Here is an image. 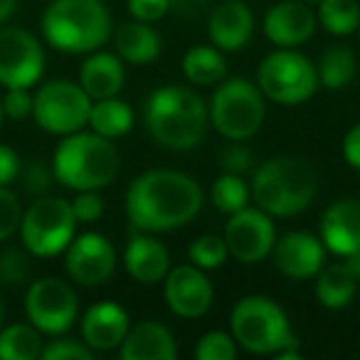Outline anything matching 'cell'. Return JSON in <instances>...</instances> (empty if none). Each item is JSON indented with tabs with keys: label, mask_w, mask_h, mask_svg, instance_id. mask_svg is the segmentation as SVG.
I'll return each instance as SVG.
<instances>
[{
	"label": "cell",
	"mask_w": 360,
	"mask_h": 360,
	"mask_svg": "<svg viewBox=\"0 0 360 360\" xmlns=\"http://www.w3.org/2000/svg\"><path fill=\"white\" fill-rule=\"evenodd\" d=\"M210 40L217 50L222 52H237L247 47L255 32V15L242 0H227L217 6L210 15Z\"/></svg>",
	"instance_id": "ffe728a7"
},
{
	"label": "cell",
	"mask_w": 360,
	"mask_h": 360,
	"mask_svg": "<svg viewBox=\"0 0 360 360\" xmlns=\"http://www.w3.org/2000/svg\"><path fill=\"white\" fill-rule=\"evenodd\" d=\"M45 72V50L40 40L20 27H0V84L27 86L37 84Z\"/></svg>",
	"instance_id": "7c38bea8"
},
{
	"label": "cell",
	"mask_w": 360,
	"mask_h": 360,
	"mask_svg": "<svg viewBox=\"0 0 360 360\" xmlns=\"http://www.w3.org/2000/svg\"><path fill=\"white\" fill-rule=\"evenodd\" d=\"M217 165H220L225 173L245 175L247 170H252L255 158H252V150L247 148L242 141H232L227 148L220 150V155H217Z\"/></svg>",
	"instance_id": "74e56055"
},
{
	"label": "cell",
	"mask_w": 360,
	"mask_h": 360,
	"mask_svg": "<svg viewBox=\"0 0 360 360\" xmlns=\"http://www.w3.org/2000/svg\"><path fill=\"white\" fill-rule=\"evenodd\" d=\"M22 222V205L20 198L8 186H0V242L11 240Z\"/></svg>",
	"instance_id": "d590c367"
},
{
	"label": "cell",
	"mask_w": 360,
	"mask_h": 360,
	"mask_svg": "<svg viewBox=\"0 0 360 360\" xmlns=\"http://www.w3.org/2000/svg\"><path fill=\"white\" fill-rule=\"evenodd\" d=\"M3 116H6V111H3V99H0V124H3Z\"/></svg>",
	"instance_id": "7dc6e473"
},
{
	"label": "cell",
	"mask_w": 360,
	"mask_h": 360,
	"mask_svg": "<svg viewBox=\"0 0 360 360\" xmlns=\"http://www.w3.org/2000/svg\"><path fill=\"white\" fill-rule=\"evenodd\" d=\"M3 321H6V306H3V296H0V328H3Z\"/></svg>",
	"instance_id": "bcb514c9"
},
{
	"label": "cell",
	"mask_w": 360,
	"mask_h": 360,
	"mask_svg": "<svg viewBox=\"0 0 360 360\" xmlns=\"http://www.w3.org/2000/svg\"><path fill=\"white\" fill-rule=\"evenodd\" d=\"M232 338L240 348L255 355H276V358H301L284 309L269 296L252 294L237 301L230 316Z\"/></svg>",
	"instance_id": "277c9868"
},
{
	"label": "cell",
	"mask_w": 360,
	"mask_h": 360,
	"mask_svg": "<svg viewBox=\"0 0 360 360\" xmlns=\"http://www.w3.org/2000/svg\"><path fill=\"white\" fill-rule=\"evenodd\" d=\"M178 355L173 333L163 323L143 321L126 333L121 343V358L124 360H173Z\"/></svg>",
	"instance_id": "603a6c76"
},
{
	"label": "cell",
	"mask_w": 360,
	"mask_h": 360,
	"mask_svg": "<svg viewBox=\"0 0 360 360\" xmlns=\"http://www.w3.org/2000/svg\"><path fill=\"white\" fill-rule=\"evenodd\" d=\"M129 11L134 20L155 22L170 11V0H129Z\"/></svg>",
	"instance_id": "60d3db41"
},
{
	"label": "cell",
	"mask_w": 360,
	"mask_h": 360,
	"mask_svg": "<svg viewBox=\"0 0 360 360\" xmlns=\"http://www.w3.org/2000/svg\"><path fill=\"white\" fill-rule=\"evenodd\" d=\"M316 30V15L304 0H284L264 18V32L276 47H299Z\"/></svg>",
	"instance_id": "ac0fdd59"
},
{
	"label": "cell",
	"mask_w": 360,
	"mask_h": 360,
	"mask_svg": "<svg viewBox=\"0 0 360 360\" xmlns=\"http://www.w3.org/2000/svg\"><path fill=\"white\" fill-rule=\"evenodd\" d=\"M304 3H319V0H304Z\"/></svg>",
	"instance_id": "c3c4849f"
},
{
	"label": "cell",
	"mask_w": 360,
	"mask_h": 360,
	"mask_svg": "<svg viewBox=\"0 0 360 360\" xmlns=\"http://www.w3.org/2000/svg\"><path fill=\"white\" fill-rule=\"evenodd\" d=\"M235 355H237L235 338H232V333H222V330H210L195 345L198 360H232Z\"/></svg>",
	"instance_id": "e575fe53"
},
{
	"label": "cell",
	"mask_w": 360,
	"mask_h": 360,
	"mask_svg": "<svg viewBox=\"0 0 360 360\" xmlns=\"http://www.w3.org/2000/svg\"><path fill=\"white\" fill-rule=\"evenodd\" d=\"M340 259L343 262L323 266L316 274V279H319L316 281V299L330 311L345 309L353 301L360 284V252L350 257H340Z\"/></svg>",
	"instance_id": "44dd1931"
},
{
	"label": "cell",
	"mask_w": 360,
	"mask_h": 360,
	"mask_svg": "<svg viewBox=\"0 0 360 360\" xmlns=\"http://www.w3.org/2000/svg\"><path fill=\"white\" fill-rule=\"evenodd\" d=\"M343 155L348 160L350 168L360 170V124H355L353 129L345 134L343 139Z\"/></svg>",
	"instance_id": "7bdbcfd3"
},
{
	"label": "cell",
	"mask_w": 360,
	"mask_h": 360,
	"mask_svg": "<svg viewBox=\"0 0 360 360\" xmlns=\"http://www.w3.org/2000/svg\"><path fill=\"white\" fill-rule=\"evenodd\" d=\"M116 269V250L99 232H84L67 247V274L82 286H101Z\"/></svg>",
	"instance_id": "5bb4252c"
},
{
	"label": "cell",
	"mask_w": 360,
	"mask_h": 360,
	"mask_svg": "<svg viewBox=\"0 0 360 360\" xmlns=\"http://www.w3.org/2000/svg\"><path fill=\"white\" fill-rule=\"evenodd\" d=\"M207 6H210V0H170V11L178 13L180 18L200 15Z\"/></svg>",
	"instance_id": "ee69618b"
},
{
	"label": "cell",
	"mask_w": 360,
	"mask_h": 360,
	"mask_svg": "<svg viewBox=\"0 0 360 360\" xmlns=\"http://www.w3.org/2000/svg\"><path fill=\"white\" fill-rule=\"evenodd\" d=\"M210 124L227 141H247L264 124V94L250 79H227L207 106Z\"/></svg>",
	"instance_id": "52a82bcc"
},
{
	"label": "cell",
	"mask_w": 360,
	"mask_h": 360,
	"mask_svg": "<svg viewBox=\"0 0 360 360\" xmlns=\"http://www.w3.org/2000/svg\"><path fill=\"white\" fill-rule=\"evenodd\" d=\"M32 101L35 96L27 91V86H8L6 96H3V111L8 119L22 121L32 116Z\"/></svg>",
	"instance_id": "f35d334b"
},
{
	"label": "cell",
	"mask_w": 360,
	"mask_h": 360,
	"mask_svg": "<svg viewBox=\"0 0 360 360\" xmlns=\"http://www.w3.org/2000/svg\"><path fill=\"white\" fill-rule=\"evenodd\" d=\"M18 180H22L25 193L40 198V195H47V191L52 188V180H57V178H55L52 165H47L42 158H30V160H22Z\"/></svg>",
	"instance_id": "836d02e7"
},
{
	"label": "cell",
	"mask_w": 360,
	"mask_h": 360,
	"mask_svg": "<svg viewBox=\"0 0 360 360\" xmlns=\"http://www.w3.org/2000/svg\"><path fill=\"white\" fill-rule=\"evenodd\" d=\"M188 257H191L193 264L207 271V269H217V266L225 264V259L230 257V250H227L225 237L202 235V237H198V240L191 245V250H188Z\"/></svg>",
	"instance_id": "1f68e13d"
},
{
	"label": "cell",
	"mask_w": 360,
	"mask_h": 360,
	"mask_svg": "<svg viewBox=\"0 0 360 360\" xmlns=\"http://www.w3.org/2000/svg\"><path fill=\"white\" fill-rule=\"evenodd\" d=\"M15 8H18V0H0V25L11 20Z\"/></svg>",
	"instance_id": "f6af8a7d"
},
{
	"label": "cell",
	"mask_w": 360,
	"mask_h": 360,
	"mask_svg": "<svg viewBox=\"0 0 360 360\" xmlns=\"http://www.w3.org/2000/svg\"><path fill=\"white\" fill-rule=\"evenodd\" d=\"M274 264L289 279H314L326 262V247L321 237L309 232H289L274 242Z\"/></svg>",
	"instance_id": "2e32d148"
},
{
	"label": "cell",
	"mask_w": 360,
	"mask_h": 360,
	"mask_svg": "<svg viewBox=\"0 0 360 360\" xmlns=\"http://www.w3.org/2000/svg\"><path fill=\"white\" fill-rule=\"evenodd\" d=\"M202 210V191L180 170H146L126 193V212L141 232H170L195 220Z\"/></svg>",
	"instance_id": "6da1fadb"
},
{
	"label": "cell",
	"mask_w": 360,
	"mask_h": 360,
	"mask_svg": "<svg viewBox=\"0 0 360 360\" xmlns=\"http://www.w3.org/2000/svg\"><path fill=\"white\" fill-rule=\"evenodd\" d=\"M319 178L311 163L296 155H276L255 170L252 198L271 217H294L314 202Z\"/></svg>",
	"instance_id": "3957f363"
},
{
	"label": "cell",
	"mask_w": 360,
	"mask_h": 360,
	"mask_svg": "<svg viewBox=\"0 0 360 360\" xmlns=\"http://www.w3.org/2000/svg\"><path fill=\"white\" fill-rule=\"evenodd\" d=\"M163 50L160 35L150 27V22L143 20H131L124 22L116 32V52L121 60L131 62V65H148Z\"/></svg>",
	"instance_id": "d4e9b609"
},
{
	"label": "cell",
	"mask_w": 360,
	"mask_h": 360,
	"mask_svg": "<svg viewBox=\"0 0 360 360\" xmlns=\"http://www.w3.org/2000/svg\"><path fill=\"white\" fill-rule=\"evenodd\" d=\"M89 126L94 134L104 136V139H121L134 126V109L116 96L96 99L89 111Z\"/></svg>",
	"instance_id": "484cf974"
},
{
	"label": "cell",
	"mask_w": 360,
	"mask_h": 360,
	"mask_svg": "<svg viewBox=\"0 0 360 360\" xmlns=\"http://www.w3.org/2000/svg\"><path fill=\"white\" fill-rule=\"evenodd\" d=\"M124 79H126L124 65L111 52L94 50V55L79 70V84L91 96V101L116 96L121 91V86H124Z\"/></svg>",
	"instance_id": "cb8c5ba5"
},
{
	"label": "cell",
	"mask_w": 360,
	"mask_h": 360,
	"mask_svg": "<svg viewBox=\"0 0 360 360\" xmlns=\"http://www.w3.org/2000/svg\"><path fill=\"white\" fill-rule=\"evenodd\" d=\"M20 155L11 148V146L0 143V186H11L20 175Z\"/></svg>",
	"instance_id": "b9f144b4"
},
{
	"label": "cell",
	"mask_w": 360,
	"mask_h": 360,
	"mask_svg": "<svg viewBox=\"0 0 360 360\" xmlns=\"http://www.w3.org/2000/svg\"><path fill=\"white\" fill-rule=\"evenodd\" d=\"M25 314L40 333L60 335L72 328L79 314L77 294L67 281L45 276L27 286Z\"/></svg>",
	"instance_id": "8fae6325"
},
{
	"label": "cell",
	"mask_w": 360,
	"mask_h": 360,
	"mask_svg": "<svg viewBox=\"0 0 360 360\" xmlns=\"http://www.w3.org/2000/svg\"><path fill=\"white\" fill-rule=\"evenodd\" d=\"M183 72L193 84L210 86L225 79L227 75V62L222 57V50L210 45H198L186 52L183 57Z\"/></svg>",
	"instance_id": "4316f807"
},
{
	"label": "cell",
	"mask_w": 360,
	"mask_h": 360,
	"mask_svg": "<svg viewBox=\"0 0 360 360\" xmlns=\"http://www.w3.org/2000/svg\"><path fill=\"white\" fill-rule=\"evenodd\" d=\"M42 358L45 360H91L94 358V350H91L84 340L60 338V340H52L50 345L42 348Z\"/></svg>",
	"instance_id": "8d00e7d4"
},
{
	"label": "cell",
	"mask_w": 360,
	"mask_h": 360,
	"mask_svg": "<svg viewBox=\"0 0 360 360\" xmlns=\"http://www.w3.org/2000/svg\"><path fill=\"white\" fill-rule=\"evenodd\" d=\"M119 150L111 143V139H104L94 131L89 134L77 131V134L65 136L52 158L55 178L77 193L101 191L111 186L119 173Z\"/></svg>",
	"instance_id": "5b68a950"
},
{
	"label": "cell",
	"mask_w": 360,
	"mask_h": 360,
	"mask_svg": "<svg viewBox=\"0 0 360 360\" xmlns=\"http://www.w3.org/2000/svg\"><path fill=\"white\" fill-rule=\"evenodd\" d=\"M40 355L42 338L32 323H13L0 328V360H35Z\"/></svg>",
	"instance_id": "83f0119b"
},
{
	"label": "cell",
	"mask_w": 360,
	"mask_h": 360,
	"mask_svg": "<svg viewBox=\"0 0 360 360\" xmlns=\"http://www.w3.org/2000/svg\"><path fill=\"white\" fill-rule=\"evenodd\" d=\"M225 242L230 257L242 264H257L271 255L276 242L274 222L259 207H242L232 212L225 227Z\"/></svg>",
	"instance_id": "4fadbf2b"
},
{
	"label": "cell",
	"mask_w": 360,
	"mask_h": 360,
	"mask_svg": "<svg viewBox=\"0 0 360 360\" xmlns=\"http://www.w3.org/2000/svg\"><path fill=\"white\" fill-rule=\"evenodd\" d=\"M257 82L266 99L294 106L309 101L319 89V70L306 55L294 47H279L271 52L257 72Z\"/></svg>",
	"instance_id": "9c48e42d"
},
{
	"label": "cell",
	"mask_w": 360,
	"mask_h": 360,
	"mask_svg": "<svg viewBox=\"0 0 360 360\" xmlns=\"http://www.w3.org/2000/svg\"><path fill=\"white\" fill-rule=\"evenodd\" d=\"M319 20L330 35H353L360 25L358 0H319Z\"/></svg>",
	"instance_id": "f1b7e54d"
},
{
	"label": "cell",
	"mask_w": 360,
	"mask_h": 360,
	"mask_svg": "<svg viewBox=\"0 0 360 360\" xmlns=\"http://www.w3.org/2000/svg\"><path fill=\"white\" fill-rule=\"evenodd\" d=\"M42 35L60 52H94L109 40L111 15L101 0H52L42 15Z\"/></svg>",
	"instance_id": "8992f818"
},
{
	"label": "cell",
	"mask_w": 360,
	"mask_h": 360,
	"mask_svg": "<svg viewBox=\"0 0 360 360\" xmlns=\"http://www.w3.org/2000/svg\"><path fill=\"white\" fill-rule=\"evenodd\" d=\"M30 279V259L22 250L8 247L0 252V284L18 289Z\"/></svg>",
	"instance_id": "d6a6232c"
},
{
	"label": "cell",
	"mask_w": 360,
	"mask_h": 360,
	"mask_svg": "<svg viewBox=\"0 0 360 360\" xmlns=\"http://www.w3.org/2000/svg\"><path fill=\"white\" fill-rule=\"evenodd\" d=\"M91 96L70 79H55L45 84L32 101V116L47 134L70 136L89 126Z\"/></svg>",
	"instance_id": "30bf717a"
},
{
	"label": "cell",
	"mask_w": 360,
	"mask_h": 360,
	"mask_svg": "<svg viewBox=\"0 0 360 360\" xmlns=\"http://www.w3.org/2000/svg\"><path fill=\"white\" fill-rule=\"evenodd\" d=\"M321 242L335 257H350L360 252V200H338L321 217Z\"/></svg>",
	"instance_id": "e0dca14e"
},
{
	"label": "cell",
	"mask_w": 360,
	"mask_h": 360,
	"mask_svg": "<svg viewBox=\"0 0 360 360\" xmlns=\"http://www.w3.org/2000/svg\"><path fill=\"white\" fill-rule=\"evenodd\" d=\"M72 212L77 222H96L104 215V200L96 191H79V195L72 200Z\"/></svg>",
	"instance_id": "ab89813d"
},
{
	"label": "cell",
	"mask_w": 360,
	"mask_h": 360,
	"mask_svg": "<svg viewBox=\"0 0 360 360\" xmlns=\"http://www.w3.org/2000/svg\"><path fill=\"white\" fill-rule=\"evenodd\" d=\"M143 121L155 143L168 150H191L205 139L210 111L195 91L163 86L146 99Z\"/></svg>",
	"instance_id": "7a4b0ae2"
},
{
	"label": "cell",
	"mask_w": 360,
	"mask_h": 360,
	"mask_svg": "<svg viewBox=\"0 0 360 360\" xmlns=\"http://www.w3.org/2000/svg\"><path fill=\"white\" fill-rule=\"evenodd\" d=\"M126 271L134 276L139 284H158L170 271V255L163 242L150 235H136L124 252Z\"/></svg>",
	"instance_id": "7402d4cb"
},
{
	"label": "cell",
	"mask_w": 360,
	"mask_h": 360,
	"mask_svg": "<svg viewBox=\"0 0 360 360\" xmlns=\"http://www.w3.org/2000/svg\"><path fill=\"white\" fill-rule=\"evenodd\" d=\"M77 217L72 202L62 198L40 195L25 212L20 222L22 247L35 257H55L70 247L77 235Z\"/></svg>",
	"instance_id": "ba28073f"
},
{
	"label": "cell",
	"mask_w": 360,
	"mask_h": 360,
	"mask_svg": "<svg viewBox=\"0 0 360 360\" xmlns=\"http://www.w3.org/2000/svg\"><path fill=\"white\" fill-rule=\"evenodd\" d=\"M165 301L180 319H200L210 311L215 291L205 269L195 264H180L165 274Z\"/></svg>",
	"instance_id": "9a60e30c"
},
{
	"label": "cell",
	"mask_w": 360,
	"mask_h": 360,
	"mask_svg": "<svg viewBox=\"0 0 360 360\" xmlns=\"http://www.w3.org/2000/svg\"><path fill=\"white\" fill-rule=\"evenodd\" d=\"M252 198V188L245 183L242 175H232V173H222L220 178L212 183V202L220 212H232L247 207Z\"/></svg>",
	"instance_id": "4dcf8cb0"
},
{
	"label": "cell",
	"mask_w": 360,
	"mask_h": 360,
	"mask_svg": "<svg viewBox=\"0 0 360 360\" xmlns=\"http://www.w3.org/2000/svg\"><path fill=\"white\" fill-rule=\"evenodd\" d=\"M319 82L326 89H343L355 77V55L348 47H330L319 62Z\"/></svg>",
	"instance_id": "f546056e"
},
{
	"label": "cell",
	"mask_w": 360,
	"mask_h": 360,
	"mask_svg": "<svg viewBox=\"0 0 360 360\" xmlns=\"http://www.w3.org/2000/svg\"><path fill=\"white\" fill-rule=\"evenodd\" d=\"M129 328V314L114 301H101L82 319V340L91 350H114L121 348Z\"/></svg>",
	"instance_id": "d6986e66"
}]
</instances>
